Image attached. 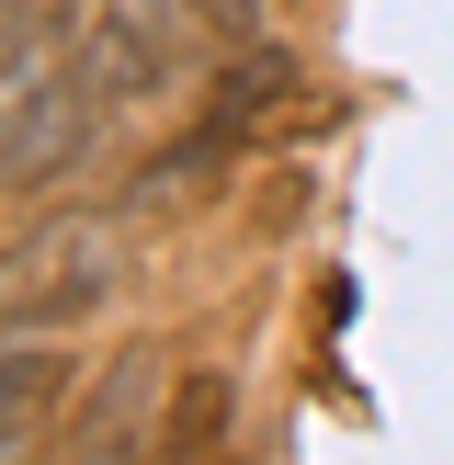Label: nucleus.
I'll use <instances>...</instances> for the list:
<instances>
[{
    "mask_svg": "<svg viewBox=\"0 0 454 465\" xmlns=\"http://www.w3.org/2000/svg\"><path fill=\"white\" fill-rule=\"evenodd\" d=\"M136 250L114 216H45L23 227L12 250H0V341H35V330H80V318H103L114 295H125Z\"/></svg>",
    "mask_w": 454,
    "mask_h": 465,
    "instance_id": "1",
    "label": "nucleus"
},
{
    "mask_svg": "<svg viewBox=\"0 0 454 465\" xmlns=\"http://www.w3.org/2000/svg\"><path fill=\"white\" fill-rule=\"evenodd\" d=\"M103 136V91L80 68H12L0 80V193H45L68 182Z\"/></svg>",
    "mask_w": 454,
    "mask_h": 465,
    "instance_id": "2",
    "label": "nucleus"
},
{
    "mask_svg": "<svg viewBox=\"0 0 454 465\" xmlns=\"http://www.w3.org/2000/svg\"><path fill=\"white\" fill-rule=\"evenodd\" d=\"M182 23H193L182 0H91L80 35H68V68L103 91V114L148 103V91H171V68H182Z\"/></svg>",
    "mask_w": 454,
    "mask_h": 465,
    "instance_id": "3",
    "label": "nucleus"
},
{
    "mask_svg": "<svg viewBox=\"0 0 454 465\" xmlns=\"http://www.w3.org/2000/svg\"><path fill=\"white\" fill-rule=\"evenodd\" d=\"M68 398H80V363L57 352V330L0 341V454H23L35 431H57V420H68Z\"/></svg>",
    "mask_w": 454,
    "mask_h": 465,
    "instance_id": "4",
    "label": "nucleus"
},
{
    "mask_svg": "<svg viewBox=\"0 0 454 465\" xmlns=\"http://www.w3.org/2000/svg\"><path fill=\"white\" fill-rule=\"evenodd\" d=\"M159 398H171L159 352H125V363H103V386L57 420V443L68 454H114V443H136V431H159Z\"/></svg>",
    "mask_w": 454,
    "mask_h": 465,
    "instance_id": "5",
    "label": "nucleus"
},
{
    "mask_svg": "<svg viewBox=\"0 0 454 465\" xmlns=\"http://www.w3.org/2000/svg\"><path fill=\"white\" fill-rule=\"evenodd\" d=\"M227 431H239V375H227V363H182L148 443L171 454V465H204V454H227Z\"/></svg>",
    "mask_w": 454,
    "mask_h": 465,
    "instance_id": "6",
    "label": "nucleus"
},
{
    "mask_svg": "<svg viewBox=\"0 0 454 465\" xmlns=\"http://www.w3.org/2000/svg\"><path fill=\"white\" fill-rule=\"evenodd\" d=\"M227 159H239V125H227V114H204L182 148H159V159H148V182H136V193H148V204H193V193H216Z\"/></svg>",
    "mask_w": 454,
    "mask_h": 465,
    "instance_id": "7",
    "label": "nucleus"
},
{
    "mask_svg": "<svg viewBox=\"0 0 454 465\" xmlns=\"http://www.w3.org/2000/svg\"><path fill=\"white\" fill-rule=\"evenodd\" d=\"M284 91H295V57H284V45H262V35L239 45V68H216V114H227V125H262Z\"/></svg>",
    "mask_w": 454,
    "mask_h": 465,
    "instance_id": "8",
    "label": "nucleus"
},
{
    "mask_svg": "<svg viewBox=\"0 0 454 465\" xmlns=\"http://www.w3.org/2000/svg\"><path fill=\"white\" fill-rule=\"evenodd\" d=\"M80 12L91 0H0V80H12V68H45V45L80 35Z\"/></svg>",
    "mask_w": 454,
    "mask_h": 465,
    "instance_id": "9",
    "label": "nucleus"
}]
</instances>
